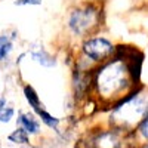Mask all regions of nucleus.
<instances>
[{
    "instance_id": "423d86ee",
    "label": "nucleus",
    "mask_w": 148,
    "mask_h": 148,
    "mask_svg": "<svg viewBox=\"0 0 148 148\" xmlns=\"http://www.w3.org/2000/svg\"><path fill=\"white\" fill-rule=\"evenodd\" d=\"M18 121L21 123L22 129L25 130L27 133H31V135L39 133L40 126H39V123H37V121L34 120V117H33V116H30V114H21V116H19V119H18Z\"/></svg>"
},
{
    "instance_id": "f3484780",
    "label": "nucleus",
    "mask_w": 148,
    "mask_h": 148,
    "mask_svg": "<svg viewBox=\"0 0 148 148\" xmlns=\"http://www.w3.org/2000/svg\"><path fill=\"white\" fill-rule=\"evenodd\" d=\"M147 148H148V147H147Z\"/></svg>"
},
{
    "instance_id": "6e6552de",
    "label": "nucleus",
    "mask_w": 148,
    "mask_h": 148,
    "mask_svg": "<svg viewBox=\"0 0 148 148\" xmlns=\"http://www.w3.org/2000/svg\"><path fill=\"white\" fill-rule=\"evenodd\" d=\"M24 95H25L27 101L30 102V105L34 110H39L40 108V99H39V95L36 93V90L31 88V86H25L24 88Z\"/></svg>"
},
{
    "instance_id": "0eeeda50",
    "label": "nucleus",
    "mask_w": 148,
    "mask_h": 148,
    "mask_svg": "<svg viewBox=\"0 0 148 148\" xmlns=\"http://www.w3.org/2000/svg\"><path fill=\"white\" fill-rule=\"evenodd\" d=\"M96 145L98 148H117L119 139L114 133H102L96 141Z\"/></svg>"
},
{
    "instance_id": "9d476101",
    "label": "nucleus",
    "mask_w": 148,
    "mask_h": 148,
    "mask_svg": "<svg viewBox=\"0 0 148 148\" xmlns=\"http://www.w3.org/2000/svg\"><path fill=\"white\" fill-rule=\"evenodd\" d=\"M8 139L10 142H14V144H28V135L21 127V129H16V130L12 132L8 136Z\"/></svg>"
},
{
    "instance_id": "1a4fd4ad",
    "label": "nucleus",
    "mask_w": 148,
    "mask_h": 148,
    "mask_svg": "<svg viewBox=\"0 0 148 148\" xmlns=\"http://www.w3.org/2000/svg\"><path fill=\"white\" fill-rule=\"evenodd\" d=\"M33 58H34L39 64H42V65H45V67H53V65H55V59L49 55V53H46L45 51L33 52Z\"/></svg>"
},
{
    "instance_id": "f03ea898",
    "label": "nucleus",
    "mask_w": 148,
    "mask_h": 148,
    "mask_svg": "<svg viewBox=\"0 0 148 148\" xmlns=\"http://www.w3.org/2000/svg\"><path fill=\"white\" fill-rule=\"evenodd\" d=\"M145 119H148V93L135 92L119 102L111 114V121L121 129L135 127Z\"/></svg>"
},
{
    "instance_id": "dca6fc26",
    "label": "nucleus",
    "mask_w": 148,
    "mask_h": 148,
    "mask_svg": "<svg viewBox=\"0 0 148 148\" xmlns=\"http://www.w3.org/2000/svg\"><path fill=\"white\" fill-rule=\"evenodd\" d=\"M2 105H5V101H3V99H0V107H2Z\"/></svg>"
},
{
    "instance_id": "2eb2a0df",
    "label": "nucleus",
    "mask_w": 148,
    "mask_h": 148,
    "mask_svg": "<svg viewBox=\"0 0 148 148\" xmlns=\"http://www.w3.org/2000/svg\"><path fill=\"white\" fill-rule=\"evenodd\" d=\"M42 3V0H16L15 2V5H19V6H22V5H40Z\"/></svg>"
},
{
    "instance_id": "9b49d317",
    "label": "nucleus",
    "mask_w": 148,
    "mask_h": 148,
    "mask_svg": "<svg viewBox=\"0 0 148 148\" xmlns=\"http://www.w3.org/2000/svg\"><path fill=\"white\" fill-rule=\"evenodd\" d=\"M36 113L40 116L42 121L45 123V125H47L49 127H53V129H56V127H58V125H59V120H58L56 117L51 116V114H49V113H46V111H45V110H42V108L36 110Z\"/></svg>"
},
{
    "instance_id": "39448f33",
    "label": "nucleus",
    "mask_w": 148,
    "mask_h": 148,
    "mask_svg": "<svg viewBox=\"0 0 148 148\" xmlns=\"http://www.w3.org/2000/svg\"><path fill=\"white\" fill-rule=\"evenodd\" d=\"M83 52L92 61H104L114 53V46L107 39L96 37V39H90L83 45Z\"/></svg>"
},
{
    "instance_id": "7ed1b4c3",
    "label": "nucleus",
    "mask_w": 148,
    "mask_h": 148,
    "mask_svg": "<svg viewBox=\"0 0 148 148\" xmlns=\"http://www.w3.org/2000/svg\"><path fill=\"white\" fill-rule=\"evenodd\" d=\"M99 25V9L93 5H86L73 12L70 18V28L76 34H88Z\"/></svg>"
},
{
    "instance_id": "4468645a",
    "label": "nucleus",
    "mask_w": 148,
    "mask_h": 148,
    "mask_svg": "<svg viewBox=\"0 0 148 148\" xmlns=\"http://www.w3.org/2000/svg\"><path fill=\"white\" fill-rule=\"evenodd\" d=\"M139 130L142 133V136L148 139V119H145L141 125H139Z\"/></svg>"
},
{
    "instance_id": "20e7f679",
    "label": "nucleus",
    "mask_w": 148,
    "mask_h": 148,
    "mask_svg": "<svg viewBox=\"0 0 148 148\" xmlns=\"http://www.w3.org/2000/svg\"><path fill=\"white\" fill-rule=\"evenodd\" d=\"M117 59L123 61L126 64L133 82L136 84H139L144 53L133 46H119L117 47Z\"/></svg>"
},
{
    "instance_id": "ddd939ff",
    "label": "nucleus",
    "mask_w": 148,
    "mask_h": 148,
    "mask_svg": "<svg viewBox=\"0 0 148 148\" xmlns=\"http://www.w3.org/2000/svg\"><path fill=\"white\" fill-rule=\"evenodd\" d=\"M12 117H14V108L6 107V105H2V107H0V121L8 123Z\"/></svg>"
},
{
    "instance_id": "f8f14e48",
    "label": "nucleus",
    "mask_w": 148,
    "mask_h": 148,
    "mask_svg": "<svg viewBox=\"0 0 148 148\" xmlns=\"http://www.w3.org/2000/svg\"><path fill=\"white\" fill-rule=\"evenodd\" d=\"M10 49H12V45H10L9 39L6 36H2L0 37V61L5 59V56L10 52Z\"/></svg>"
},
{
    "instance_id": "f257e3e1",
    "label": "nucleus",
    "mask_w": 148,
    "mask_h": 148,
    "mask_svg": "<svg viewBox=\"0 0 148 148\" xmlns=\"http://www.w3.org/2000/svg\"><path fill=\"white\" fill-rule=\"evenodd\" d=\"M95 84L99 96L108 102L113 99H119L120 102L125 101L127 96L135 93L136 86L126 64L120 59L108 62L98 71Z\"/></svg>"
}]
</instances>
